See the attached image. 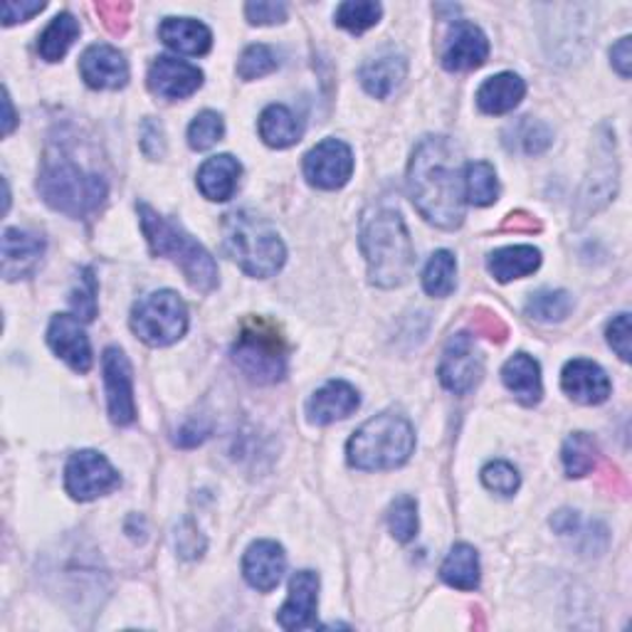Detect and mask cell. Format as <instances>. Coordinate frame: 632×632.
I'll return each instance as SVG.
<instances>
[{"mask_svg": "<svg viewBox=\"0 0 632 632\" xmlns=\"http://www.w3.org/2000/svg\"><path fill=\"white\" fill-rule=\"evenodd\" d=\"M506 137H512V139H506V146H510V149H516L526 156L544 154L553 144V131L546 127L544 121H536L532 117L519 119Z\"/></svg>", "mask_w": 632, "mask_h": 632, "instance_id": "836d02e7", "label": "cell"}, {"mask_svg": "<svg viewBox=\"0 0 632 632\" xmlns=\"http://www.w3.org/2000/svg\"><path fill=\"white\" fill-rule=\"evenodd\" d=\"M72 307L79 314V319L92 322L97 316V279L92 275V269H82V277H79V287L72 292Z\"/></svg>", "mask_w": 632, "mask_h": 632, "instance_id": "b9f144b4", "label": "cell"}, {"mask_svg": "<svg viewBox=\"0 0 632 632\" xmlns=\"http://www.w3.org/2000/svg\"><path fill=\"white\" fill-rule=\"evenodd\" d=\"M289 346L285 334L275 322L265 316H250L240 326L237 342L233 344V361L243 374L255 383H277L287 374Z\"/></svg>", "mask_w": 632, "mask_h": 632, "instance_id": "52a82bcc", "label": "cell"}, {"mask_svg": "<svg viewBox=\"0 0 632 632\" xmlns=\"http://www.w3.org/2000/svg\"><path fill=\"white\" fill-rule=\"evenodd\" d=\"M354 174V154L344 141L324 139L304 158V176L312 186L336 190L348 184Z\"/></svg>", "mask_w": 632, "mask_h": 632, "instance_id": "8fae6325", "label": "cell"}, {"mask_svg": "<svg viewBox=\"0 0 632 632\" xmlns=\"http://www.w3.org/2000/svg\"><path fill=\"white\" fill-rule=\"evenodd\" d=\"M97 13L111 36H124L131 22V3H97Z\"/></svg>", "mask_w": 632, "mask_h": 632, "instance_id": "f6af8a7d", "label": "cell"}, {"mask_svg": "<svg viewBox=\"0 0 632 632\" xmlns=\"http://www.w3.org/2000/svg\"><path fill=\"white\" fill-rule=\"evenodd\" d=\"M490 55V40L484 32L467 20H457L447 32L445 48H443V67L450 72H465L477 70L487 62Z\"/></svg>", "mask_w": 632, "mask_h": 632, "instance_id": "4fadbf2b", "label": "cell"}, {"mask_svg": "<svg viewBox=\"0 0 632 632\" xmlns=\"http://www.w3.org/2000/svg\"><path fill=\"white\" fill-rule=\"evenodd\" d=\"M613 146L611 141H605V149L601 156L603 161H598L595 171L585 178L583 190L579 196V206H575V218H579V223L589 220L593 213L605 208L618 194V161Z\"/></svg>", "mask_w": 632, "mask_h": 632, "instance_id": "e0dca14e", "label": "cell"}, {"mask_svg": "<svg viewBox=\"0 0 632 632\" xmlns=\"http://www.w3.org/2000/svg\"><path fill=\"white\" fill-rule=\"evenodd\" d=\"M630 314H618L615 319L608 326V344L613 346V352L623 358L630 361L632 352H630Z\"/></svg>", "mask_w": 632, "mask_h": 632, "instance_id": "bcb514c9", "label": "cell"}, {"mask_svg": "<svg viewBox=\"0 0 632 632\" xmlns=\"http://www.w3.org/2000/svg\"><path fill=\"white\" fill-rule=\"evenodd\" d=\"M408 190L421 216L443 230L465 223V186L460 156L445 137H425L415 146L408 166Z\"/></svg>", "mask_w": 632, "mask_h": 632, "instance_id": "6da1fadb", "label": "cell"}, {"mask_svg": "<svg viewBox=\"0 0 632 632\" xmlns=\"http://www.w3.org/2000/svg\"><path fill=\"white\" fill-rule=\"evenodd\" d=\"M457 287V259L453 253L437 250L423 269V289L431 297H450Z\"/></svg>", "mask_w": 632, "mask_h": 632, "instance_id": "1f68e13d", "label": "cell"}, {"mask_svg": "<svg viewBox=\"0 0 632 632\" xmlns=\"http://www.w3.org/2000/svg\"><path fill=\"white\" fill-rule=\"evenodd\" d=\"M48 344L55 354H58L67 366L77 374H87L92 368V346L89 338L75 316L58 314L52 316L48 329Z\"/></svg>", "mask_w": 632, "mask_h": 632, "instance_id": "5bb4252c", "label": "cell"}, {"mask_svg": "<svg viewBox=\"0 0 632 632\" xmlns=\"http://www.w3.org/2000/svg\"><path fill=\"white\" fill-rule=\"evenodd\" d=\"M223 247L250 277H273L285 267L287 250L279 233L250 210H235L223 220Z\"/></svg>", "mask_w": 632, "mask_h": 632, "instance_id": "3957f363", "label": "cell"}, {"mask_svg": "<svg viewBox=\"0 0 632 632\" xmlns=\"http://www.w3.org/2000/svg\"><path fill=\"white\" fill-rule=\"evenodd\" d=\"M38 194L52 210L70 218H89L107 200V184L65 156H48L38 178Z\"/></svg>", "mask_w": 632, "mask_h": 632, "instance_id": "8992f818", "label": "cell"}, {"mask_svg": "<svg viewBox=\"0 0 632 632\" xmlns=\"http://www.w3.org/2000/svg\"><path fill=\"white\" fill-rule=\"evenodd\" d=\"M42 10L45 3H26V0H20V3H3V26L10 28L16 26V22H26L42 13Z\"/></svg>", "mask_w": 632, "mask_h": 632, "instance_id": "f907efd6", "label": "cell"}, {"mask_svg": "<svg viewBox=\"0 0 632 632\" xmlns=\"http://www.w3.org/2000/svg\"><path fill=\"white\" fill-rule=\"evenodd\" d=\"M388 526L391 534L401 541V544H408L417 534V502L413 496H398L391 504L388 512Z\"/></svg>", "mask_w": 632, "mask_h": 632, "instance_id": "74e56055", "label": "cell"}, {"mask_svg": "<svg viewBox=\"0 0 632 632\" xmlns=\"http://www.w3.org/2000/svg\"><path fill=\"white\" fill-rule=\"evenodd\" d=\"M77 36H79V22L75 20V16L60 13L58 18H52V22L45 28L40 42H38L40 58L48 62H60L67 55V50L72 48Z\"/></svg>", "mask_w": 632, "mask_h": 632, "instance_id": "4dcf8cb0", "label": "cell"}, {"mask_svg": "<svg viewBox=\"0 0 632 632\" xmlns=\"http://www.w3.org/2000/svg\"><path fill=\"white\" fill-rule=\"evenodd\" d=\"M405 72H408V62H405L403 55L391 52V55H381V58L361 67L358 79L371 97L386 99L393 89L403 82Z\"/></svg>", "mask_w": 632, "mask_h": 632, "instance_id": "484cf974", "label": "cell"}, {"mask_svg": "<svg viewBox=\"0 0 632 632\" xmlns=\"http://www.w3.org/2000/svg\"><path fill=\"white\" fill-rule=\"evenodd\" d=\"M482 482H484V487L494 494L514 496L519 484H522V477H519V472L510 465V462L496 460L482 470Z\"/></svg>", "mask_w": 632, "mask_h": 632, "instance_id": "60d3db41", "label": "cell"}, {"mask_svg": "<svg viewBox=\"0 0 632 632\" xmlns=\"http://www.w3.org/2000/svg\"><path fill=\"white\" fill-rule=\"evenodd\" d=\"M561 457L569 477H585L598 467V443L589 433H573L563 443Z\"/></svg>", "mask_w": 632, "mask_h": 632, "instance_id": "e575fe53", "label": "cell"}, {"mask_svg": "<svg viewBox=\"0 0 632 632\" xmlns=\"http://www.w3.org/2000/svg\"><path fill=\"white\" fill-rule=\"evenodd\" d=\"M502 381L510 388L519 403L536 405L544 395V386H541V368L536 361L529 354H516L506 361L502 368Z\"/></svg>", "mask_w": 632, "mask_h": 632, "instance_id": "4316f807", "label": "cell"}, {"mask_svg": "<svg viewBox=\"0 0 632 632\" xmlns=\"http://www.w3.org/2000/svg\"><path fill=\"white\" fill-rule=\"evenodd\" d=\"M206 536L200 534V529L198 524L194 522V519H184V522L178 524L176 529V551H178V556H184V559H200L203 556V551H206Z\"/></svg>", "mask_w": 632, "mask_h": 632, "instance_id": "7bdbcfd3", "label": "cell"}, {"mask_svg": "<svg viewBox=\"0 0 632 632\" xmlns=\"http://www.w3.org/2000/svg\"><path fill=\"white\" fill-rule=\"evenodd\" d=\"M440 575L447 585L457 591H474L480 585V556L470 544H457L447 553L440 569Z\"/></svg>", "mask_w": 632, "mask_h": 632, "instance_id": "f546056e", "label": "cell"}, {"mask_svg": "<svg viewBox=\"0 0 632 632\" xmlns=\"http://www.w3.org/2000/svg\"><path fill=\"white\" fill-rule=\"evenodd\" d=\"M361 250L368 265V279L376 287L393 289L408 282L415 250L398 210L374 208L366 213L361 220Z\"/></svg>", "mask_w": 632, "mask_h": 632, "instance_id": "7a4b0ae2", "label": "cell"}, {"mask_svg": "<svg viewBox=\"0 0 632 632\" xmlns=\"http://www.w3.org/2000/svg\"><path fill=\"white\" fill-rule=\"evenodd\" d=\"M437 374L443 386L457 395H465L480 386L484 376V358L470 334H455L450 338Z\"/></svg>", "mask_w": 632, "mask_h": 632, "instance_id": "30bf717a", "label": "cell"}, {"mask_svg": "<svg viewBox=\"0 0 632 632\" xmlns=\"http://www.w3.org/2000/svg\"><path fill=\"white\" fill-rule=\"evenodd\" d=\"M223 134H225L223 117L216 115V111H200V115L190 121V127H188V144H190V149L206 151L223 139Z\"/></svg>", "mask_w": 632, "mask_h": 632, "instance_id": "f35d334b", "label": "cell"}, {"mask_svg": "<svg viewBox=\"0 0 632 632\" xmlns=\"http://www.w3.org/2000/svg\"><path fill=\"white\" fill-rule=\"evenodd\" d=\"M158 36L168 48L180 55H190V58L206 55L213 45L210 30L194 18H166L158 28Z\"/></svg>", "mask_w": 632, "mask_h": 632, "instance_id": "d4e9b609", "label": "cell"}, {"mask_svg": "<svg viewBox=\"0 0 632 632\" xmlns=\"http://www.w3.org/2000/svg\"><path fill=\"white\" fill-rule=\"evenodd\" d=\"M573 309V297L563 289H541L526 302V316L534 322L556 324L563 322Z\"/></svg>", "mask_w": 632, "mask_h": 632, "instance_id": "d590c367", "label": "cell"}, {"mask_svg": "<svg viewBox=\"0 0 632 632\" xmlns=\"http://www.w3.org/2000/svg\"><path fill=\"white\" fill-rule=\"evenodd\" d=\"M79 72L92 89H121L129 82V62L111 45H92L79 60Z\"/></svg>", "mask_w": 632, "mask_h": 632, "instance_id": "ac0fdd59", "label": "cell"}, {"mask_svg": "<svg viewBox=\"0 0 632 632\" xmlns=\"http://www.w3.org/2000/svg\"><path fill=\"white\" fill-rule=\"evenodd\" d=\"M105 386H107V403L109 417L117 425H131L137 421V403H134V381H131V364L121 348L111 346L105 352Z\"/></svg>", "mask_w": 632, "mask_h": 632, "instance_id": "7c38bea8", "label": "cell"}, {"mask_svg": "<svg viewBox=\"0 0 632 632\" xmlns=\"http://www.w3.org/2000/svg\"><path fill=\"white\" fill-rule=\"evenodd\" d=\"M141 149L149 158H158L164 156L166 151V137H164V127L154 119H146L141 127Z\"/></svg>", "mask_w": 632, "mask_h": 632, "instance_id": "c3c4849f", "label": "cell"}, {"mask_svg": "<svg viewBox=\"0 0 632 632\" xmlns=\"http://www.w3.org/2000/svg\"><path fill=\"white\" fill-rule=\"evenodd\" d=\"M302 121L285 105H273L259 117V137L273 149H289L302 139Z\"/></svg>", "mask_w": 632, "mask_h": 632, "instance_id": "f1b7e54d", "label": "cell"}, {"mask_svg": "<svg viewBox=\"0 0 632 632\" xmlns=\"http://www.w3.org/2000/svg\"><path fill=\"white\" fill-rule=\"evenodd\" d=\"M203 85V72L196 65L176 60V58H158L149 67V89L161 99H186L198 92Z\"/></svg>", "mask_w": 632, "mask_h": 632, "instance_id": "2e32d148", "label": "cell"}, {"mask_svg": "<svg viewBox=\"0 0 632 632\" xmlns=\"http://www.w3.org/2000/svg\"><path fill=\"white\" fill-rule=\"evenodd\" d=\"M472 326H474V332L487 336L490 342H496V344L506 342V336H510V326H506L502 316L494 314L492 309H484V307L474 309Z\"/></svg>", "mask_w": 632, "mask_h": 632, "instance_id": "ee69618b", "label": "cell"}, {"mask_svg": "<svg viewBox=\"0 0 632 632\" xmlns=\"http://www.w3.org/2000/svg\"><path fill=\"white\" fill-rule=\"evenodd\" d=\"M611 60L613 67L618 70V75L628 79L630 77V67H632V48H630V38H620L618 45H613L611 50Z\"/></svg>", "mask_w": 632, "mask_h": 632, "instance_id": "f5cc1de1", "label": "cell"}, {"mask_svg": "<svg viewBox=\"0 0 632 632\" xmlns=\"http://www.w3.org/2000/svg\"><path fill=\"white\" fill-rule=\"evenodd\" d=\"M285 569H287V556L285 549H282L277 541L269 539L255 541V544L245 551L243 559L245 581L259 593L275 591L282 581V575H285Z\"/></svg>", "mask_w": 632, "mask_h": 632, "instance_id": "9a60e30c", "label": "cell"}, {"mask_svg": "<svg viewBox=\"0 0 632 632\" xmlns=\"http://www.w3.org/2000/svg\"><path fill=\"white\" fill-rule=\"evenodd\" d=\"M316 605H319V575L314 571H299L289 581V595L279 608L277 620L285 630H302L314 623Z\"/></svg>", "mask_w": 632, "mask_h": 632, "instance_id": "d6986e66", "label": "cell"}, {"mask_svg": "<svg viewBox=\"0 0 632 632\" xmlns=\"http://www.w3.org/2000/svg\"><path fill=\"white\" fill-rule=\"evenodd\" d=\"M541 265V253L532 245L502 247L490 255L487 267L496 282H512L534 275Z\"/></svg>", "mask_w": 632, "mask_h": 632, "instance_id": "83f0119b", "label": "cell"}, {"mask_svg": "<svg viewBox=\"0 0 632 632\" xmlns=\"http://www.w3.org/2000/svg\"><path fill=\"white\" fill-rule=\"evenodd\" d=\"M119 472L109 465L105 455L95 450H79L67 462L65 484L79 502H92L97 496H105L119 487Z\"/></svg>", "mask_w": 632, "mask_h": 632, "instance_id": "9c48e42d", "label": "cell"}, {"mask_svg": "<svg viewBox=\"0 0 632 632\" xmlns=\"http://www.w3.org/2000/svg\"><path fill=\"white\" fill-rule=\"evenodd\" d=\"M462 186H465V198L474 206H492L500 196V180L496 171L487 161H472L462 171Z\"/></svg>", "mask_w": 632, "mask_h": 632, "instance_id": "d6a6232c", "label": "cell"}, {"mask_svg": "<svg viewBox=\"0 0 632 632\" xmlns=\"http://www.w3.org/2000/svg\"><path fill=\"white\" fill-rule=\"evenodd\" d=\"M245 16L253 26H277V22L287 20V6L285 3H247Z\"/></svg>", "mask_w": 632, "mask_h": 632, "instance_id": "7dc6e473", "label": "cell"}, {"mask_svg": "<svg viewBox=\"0 0 632 632\" xmlns=\"http://www.w3.org/2000/svg\"><path fill=\"white\" fill-rule=\"evenodd\" d=\"M383 16L381 3H374V0H348V3H342L336 8V26L346 28L354 36H361L368 28H374L376 22Z\"/></svg>", "mask_w": 632, "mask_h": 632, "instance_id": "8d00e7d4", "label": "cell"}, {"mask_svg": "<svg viewBox=\"0 0 632 632\" xmlns=\"http://www.w3.org/2000/svg\"><path fill=\"white\" fill-rule=\"evenodd\" d=\"M210 431H213L210 423L198 421V417H194V421H188L176 433V445H180V447H196L200 443H206V440L210 437Z\"/></svg>", "mask_w": 632, "mask_h": 632, "instance_id": "681fc988", "label": "cell"}, {"mask_svg": "<svg viewBox=\"0 0 632 632\" xmlns=\"http://www.w3.org/2000/svg\"><path fill=\"white\" fill-rule=\"evenodd\" d=\"M131 329L144 344L149 346H171L188 329L186 302L176 292L161 289L144 297L131 312Z\"/></svg>", "mask_w": 632, "mask_h": 632, "instance_id": "ba28073f", "label": "cell"}, {"mask_svg": "<svg viewBox=\"0 0 632 632\" xmlns=\"http://www.w3.org/2000/svg\"><path fill=\"white\" fill-rule=\"evenodd\" d=\"M3 107H6V119H3V137H8L10 131L16 129V111H13V101H10V95H8V89L3 92Z\"/></svg>", "mask_w": 632, "mask_h": 632, "instance_id": "11a10c76", "label": "cell"}, {"mask_svg": "<svg viewBox=\"0 0 632 632\" xmlns=\"http://www.w3.org/2000/svg\"><path fill=\"white\" fill-rule=\"evenodd\" d=\"M561 386L575 403L601 405L611 395V381L605 371L589 358H573L561 374Z\"/></svg>", "mask_w": 632, "mask_h": 632, "instance_id": "ffe728a7", "label": "cell"}, {"mask_svg": "<svg viewBox=\"0 0 632 632\" xmlns=\"http://www.w3.org/2000/svg\"><path fill=\"white\" fill-rule=\"evenodd\" d=\"M45 255V240L38 235L10 228L3 235V277L8 282L30 277Z\"/></svg>", "mask_w": 632, "mask_h": 632, "instance_id": "7402d4cb", "label": "cell"}, {"mask_svg": "<svg viewBox=\"0 0 632 632\" xmlns=\"http://www.w3.org/2000/svg\"><path fill=\"white\" fill-rule=\"evenodd\" d=\"M240 174H243V166L230 154L213 156L200 166V171H198L200 194L216 203L230 200L237 188V180H240Z\"/></svg>", "mask_w": 632, "mask_h": 632, "instance_id": "603a6c76", "label": "cell"}, {"mask_svg": "<svg viewBox=\"0 0 632 632\" xmlns=\"http://www.w3.org/2000/svg\"><path fill=\"white\" fill-rule=\"evenodd\" d=\"M502 230H514V233H539L541 223L539 218H534L532 213L516 210L512 216H506L502 223Z\"/></svg>", "mask_w": 632, "mask_h": 632, "instance_id": "816d5d0a", "label": "cell"}, {"mask_svg": "<svg viewBox=\"0 0 632 632\" xmlns=\"http://www.w3.org/2000/svg\"><path fill=\"white\" fill-rule=\"evenodd\" d=\"M579 524H581V519L575 512L571 510H561L551 516V526L556 529V532L561 536H571V534H579Z\"/></svg>", "mask_w": 632, "mask_h": 632, "instance_id": "db71d44e", "label": "cell"}, {"mask_svg": "<svg viewBox=\"0 0 632 632\" xmlns=\"http://www.w3.org/2000/svg\"><path fill=\"white\" fill-rule=\"evenodd\" d=\"M275 70H277V55L273 48H267V45H250V48L243 52L240 65H237V75L247 79V82Z\"/></svg>", "mask_w": 632, "mask_h": 632, "instance_id": "ab89813d", "label": "cell"}, {"mask_svg": "<svg viewBox=\"0 0 632 632\" xmlns=\"http://www.w3.org/2000/svg\"><path fill=\"white\" fill-rule=\"evenodd\" d=\"M361 405L358 391L346 381H329L307 403V417L314 425H332L344 421Z\"/></svg>", "mask_w": 632, "mask_h": 632, "instance_id": "44dd1931", "label": "cell"}, {"mask_svg": "<svg viewBox=\"0 0 632 632\" xmlns=\"http://www.w3.org/2000/svg\"><path fill=\"white\" fill-rule=\"evenodd\" d=\"M524 95H526L524 79L514 72H502L490 77L487 82L477 89V107L484 111V115L500 117L522 105Z\"/></svg>", "mask_w": 632, "mask_h": 632, "instance_id": "cb8c5ba5", "label": "cell"}, {"mask_svg": "<svg viewBox=\"0 0 632 632\" xmlns=\"http://www.w3.org/2000/svg\"><path fill=\"white\" fill-rule=\"evenodd\" d=\"M139 220L151 253L158 257H168L180 267L190 287L198 292H213L218 287V265L210 253L198 240H194L180 225L166 220L164 216L139 203Z\"/></svg>", "mask_w": 632, "mask_h": 632, "instance_id": "277c9868", "label": "cell"}, {"mask_svg": "<svg viewBox=\"0 0 632 632\" xmlns=\"http://www.w3.org/2000/svg\"><path fill=\"white\" fill-rule=\"evenodd\" d=\"M415 450V431L408 417L381 413L358 427L348 440L346 455L352 467L364 472L395 470L411 460Z\"/></svg>", "mask_w": 632, "mask_h": 632, "instance_id": "5b68a950", "label": "cell"}]
</instances>
